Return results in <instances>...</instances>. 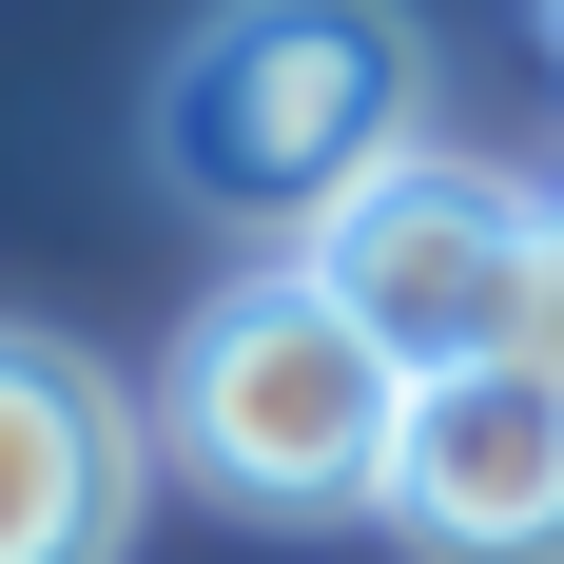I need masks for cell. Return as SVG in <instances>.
I'll return each mask as SVG.
<instances>
[{
    "label": "cell",
    "instance_id": "6da1fadb",
    "mask_svg": "<svg viewBox=\"0 0 564 564\" xmlns=\"http://www.w3.org/2000/svg\"><path fill=\"white\" fill-rule=\"evenodd\" d=\"M390 156H429V40H409V0H215L156 58V175L215 234L312 253Z\"/></svg>",
    "mask_w": 564,
    "mask_h": 564
},
{
    "label": "cell",
    "instance_id": "7a4b0ae2",
    "mask_svg": "<svg viewBox=\"0 0 564 564\" xmlns=\"http://www.w3.org/2000/svg\"><path fill=\"white\" fill-rule=\"evenodd\" d=\"M156 429H175V467H195L215 507H253V525H350V507H390L409 370L350 332L312 273H234L215 312L175 332Z\"/></svg>",
    "mask_w": 564,
    "mask_h": 564
},
{
    "label": "cell",
    "instance_id": "3957f363",
    "mask_svg": "<svg viewBox=\"0 0 564 564\" xmlns=\"http://www.w3.org/2000/svg\"><path fill=\"white\" fill-rule=\"evenodd\" d=\"M292 273L332 292L409 390H448V370H507L545 332V195H507L487 156H390Z\"/></svg>",
    "mask_w": 564,
    "mask_h": 564
},
{
    "label": "cell",
    "instance_id": "277c9868",
    "mask_svg": "<svg viewBox=\"0 0 564 564\" xmlns=\"http://www.w3.org/2000/svg\"><path fill=\"white\" fill-rule=\"evenodd\" d=\"M390 525H409L429 564H564V370H545V350L409 390Z\"/></svg>",
    "mask_w": 564,
    "mask_h": 564
},
{
    "label": "cell",
    "instance_id": "5b68a950",
    "mask_svg": "<svg viewBox=\"0 0 564 564\" xmlns=\"http://www.w3.org/2000/svg\"><path fill=\"white\" fill-rule=\"evenodd\" d=\"M137 390H117L78 332H20L0 312V564H117L137 545Z\"/></svg>",
    "mask_w": 564,
    "mask_h": 564
},
{
    "label": "cell",
    "instance_id": "8992f818",
    "mask_svg": "<svg viewBox=\"0 0 564 564\" xmlns=\"http://www.w3.org/2000/svg\"><path fill=\"white\" fill-rule=\"evenodd\" d=\"M525 350L564 370V195H545V332H525Z\"/></svg>",
    "mask_w": 564,
    "mask_h": 564
},
{
    "label": "cell",
    "instance_id": "52a82bcc",
    "mask_svg": "<svg viewBox=\"0 0 564 564\" xmlns=\"http://www.w3.org/2000/svg\"><path fill=\"white\" fill-rule=\"evenodd\" d=\"M545 20H564V0H545Z\"/></svg>",
    "mask_w": 564,
    "mask_h": 564
}]
</instances>
